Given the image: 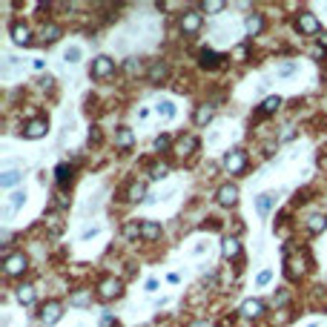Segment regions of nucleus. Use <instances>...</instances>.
<instances>
[{
	"label": "nucleus",
	"mask_w": 327,
	"mask_h": 327,
	"mask_svg": "<svg viewBox=\"0 0 327 327\" xmlns=\"http://www.w3.org/2000/svg\"><path fill=\"white\" fill-rule=\"evenodd\" d=\"M115 72V60L106 58V55H101V58L92 60V69H89V75H92L95 81H104V78H109Z\"/></svg>",
	"instance_id": "1"
},
{
	"label": "nucleus",
	"mask_w": 327,
	"mask_h": 327,
	"mask_svg": "<svg viewBox=\"0 0 327 327\" xmlns=\"http://www.w3.org/2000/svg\"><path fill=\"white\" fill-rule=\"evenodd\" d=\"M244 166H247V152L233 150V152H227V155H224V169H227V172L238 175V172H244Z\"/></svg>",
	"instance_id": "2"
},
{
	"label": "nucleus",
	"mask_w": 327,
	"mask_h": 327,
	"mask_svg": "<svg viewBox=\"0 0 327 327\" xmlns=\"http://www.w3.org/2000/svg\"><path fill=\"white\" fill-rule=\"evenodd\" d=\"M26 267H29V258L23 253H12V256L3 258V270L9 276H20V273H26Z\"/></svg>",
	"instance_id": "3"
},
{
	"label": "nucleus",
	"mask_w": 327,
	"mask_h": 327,
	"mask_svg": "<svg viewBox=\"0 0 327 327\" xmlns=\"http://www.w3.org/2000/svg\"><path fill=\"white\" fill-rule=\"evenodd\" d=\"M121 293H124V281L121 279H112V276H109V279H104L98 284V296H101V299H118Z\"/></svg>",
	"instance_id": "4"
},
{
	"label": "nucleus",
	"mask_w": 327,
	"mask_h": 327,
	"mask_svg": "<svg viewBox=\"0 0 327 327\" xmlns=\"http://www.w3.org/2000/svg\"><path fill=\"white\" fill-rule=\"evenodd\" d=\"M201 23H204L201 12H187V14H181V32H184V35H195V32L201 29Z\"/></svg>",
	"instance_id": "5"
},
{
	"label": "nucleus",
	"mask_w": 327,
	"mask_h": 327,
	"mask_svg": "<svg viewBox=\"0 0 327 327\" xmlns=\"http://www.w3.org/2000/svg\"><path fill=\"white\" fill-rule=\"evenodd\" d=\"M215 201H218L221 207H233L235 201H238V187H235V184H224V187H218Z\"/></svg>",
	"instance_id": "6"
},
{
	"label": "nucleus",
	"mask_w": 327,
	"mask_h": 327,
	"mask_svg": "<svg viewBox=\"0 0 327 327\" xmlns=\"http://www.w3.org/2000/svg\"><path fill=\"white\" fill-rule=\"evenodd\" d=\"M49 132V124H46V118H35V121H29V124H26V129H23V135L26 138H43V135H46Z\"/></svg>",
	"instance_id": "7"
},
{
	"label": "nucleus",
	"mask_w": 327,
	"mask_h": 327,
	"mask_svg": "<svg viewBox=\"0 0 327 327\" xmlns=\"http://www.w3.org/2000/svg\"><path fill=\"white\" fill-rule=\"evenodd\" d=\"M26 204V192L23 189H17V192H12L9 195V201H6V207H3V218H9V215H14V212L20 210Z\"/></svg>",
	"instance_id": "8"
},
{
	"label": "nucleus",
	"mask_w": 327,
	"mask_h": 327,
	"mask_svg": "<svg viewBox=\"0 0 327 327\" xmlns=\"http://www.w3.org/2000/svg\"><path fill=\"white\" fill-rule=\"evenodd\" d=\"M296 26H299V32H304V35H316V32H319V17L310 14V12H304V14H299Z\"/></svg>",
	"instance_id": "9"
},
{
	"label": "nucleus",
	"mask_w": 327,
	"mask_h": 327,
	"mask_svg": "<svg viewBox=\"0 0 327 327\" xmlns=\"http://www.w3.org/2000/svg\"><path fill=\"white\" fill-rule=\"evenodd\" d=\"M60 310H63L60 302H46L43 307H40V319H43L46 325H55V322L60 319Z\"/></svg>",
	"instance_id": "10"
},
{
	"label": "nucleus",
	"mask_w": 327,
	"mask_h": 327,
	"mask_svg": "<svg viewBox=\"0 0 327 327\" xmlns=\"http://www.w3.org/2000/svg\"><path fill=\"white\" fill-rule=\"evenodd\" d=\"M12 40L17 46H29L32 43V32H29V26L26 23H14L12 26Z\"/></svg>",
	"instance_id": "11"
},
{
	"label": "nucleus",
	"mask_w": 327,
	"mask_h": 327,
	"mask_svg": "<svg viewBox=\"0 0 327 327\" xmlns=\"http://www.w3.org/2000/svg\"><path fill=\"white\" fill-rule=\"evenodd\" d=\"M166 75H169V66H166L164 60H155V63L150 66V72H147V78H150V83H161L164 78H166Z\"/></svg>",
	"instance_id": "12"
},
{
	"label": "nucleus",
	"mask_w": 327,
	"mask_h": 327,
	"mask_svg": "<svg viewBox=\"0 0 327 327\" xmlns=\"http://www.w3.org/2000/svg\"><path fill=\"white\" fill-rule=\"evenodd\" d=\"M198 147V138L195 135H184V138H178V144H175V152L184 158V155H189V152Z\"/></svg>",
	"instance_id": "13"
},
{
	"label": "nucleus",
	"mask_w": 327,
	"mask_h": 327,
	"mask_svg": "<svg viewBox=\"0 0 327 327\" xmlns=\"http://www.w3.org/2000/svg\"><path fill=\"white\" fill-rule=\"evenodd\" d=\"M221 253H224V258H238L241 256V244H238V238H224Z\"/></svg>",
	"instance_id": "14"
},
{
	"label": "nucleus",
	"mask_w": 327,
	"mask_h": 327,
	"mask_svg": "<svg viewBox=\"0 0 327 327\" xmlns=\"http://www.w3.org/2000/svg\"><path fill=\"white\" fill-rule=\"evenodd\" d=\"M261 310H264V304L258 302V299H250V302L241 304V313H244L247 319H258V316H261Z\"/></svg>",
	"instance_id": "15"
},
{
	"label": "nucleus",
	"mask_w": 327,
	"mask_h": 327,
	"mask_svg": "<svg viewBox=\"0 0 327 327\" xmlns=\"http://www.w3.org/2000/svg\"><path fill=\"white\" fill-rule=\"evenodd\" d=\"M132 141H135L132 129H127V127H121V129H118V135H115L118 150H129V147H132Z\"/></svg>",
	"instance_id": "16"
},
{
	"label": "nucleus",
	"mask_w": 327,
	"mask_h": 327,
	"mask_svg": "<svg viewBox=\"0 0 327 327\" xmlns=\"http://www.w3.org/2000/svg\"><path fill=\"white\" fill-rule=\"evenodd\" d=\"M141 235H144L147 241H155V238L161 235V224H155V221H144V224H141Z\"/></svg>",
	"instance_id": "17"
},
{
	"label": "nucleus",
	"mask_w": 327,
	"mask_h": 327,
	"mask_svg": "<svg viewBox=\"0 0 327 327\" xmlns=\"http://www.w3.org/2000/svg\"><path fill=\"white\" fill-rule=\"evenodd\" d=\"M212 115H215V109H212L210 104L198 106V112H195V124H198V127H207V124L212 121Z\"/></svg>",
	"instance_id": "18"
},
{
	"label": "nucleus",
	"mask_w": 327,
	"mask_h": 327,
	"mask_svg": "<svg viewBox=\"0 0 327 327\" xmlns=\"http://www.w3.org/2000/svg\"><path fill=\"white\" fill-rule=\"evenodd\" d=\"M218 63H221V55H215L212 49H204V52H201V66H204V69H215Z\"/></svg>",
	"instance_id": "19"
},
{
	"label": "nucleus",
	"mask_w": 327,
	"mask_h": 327,
	"mask_svg": "<svg viewBox=\"0 0 327 327\" xmlns=\"http://www.w3.org/2000/svg\"><path fill=\"white\" fill-rule=\"evenodd\" d=\"M40 37H43V43H55L60 37V26L58 23H46L43 29H40Z\"/></svg>",
	"instance_id": "20"
},
{
	"label": "nucleus",
	"mask_w": 327,
	"mask_h": 327,
	"mask_svg": "<svg viewBox=\"0 0 327 327\" xmlns=\"http://www.w3.org/2000/svg\"><path fill=\"white\" fill-rule=\"evenodd\" d=\"M20 175H23L20 169H9V172H3V175H0V187H3V189H12L14 184L20 181Z\"/></svg>",
	"instance_id": "21"
},
{
	"label": "nucleus",
	"mask_w": 327,
	"mask_h": 327,
	"mask_svg": "<svg viewBox=\"0 0 327 327\" xmlns=\"http://www.w3.org/2000/svg\"><path fill=\"white\" fill-rule=\"evenodd\" d=\"M244 29L250 32V35H258V32L264 29V17H261V14H250L247 23H244Z\"/></svg>",
	"instance_id": "22"
},
{
	"label": "nucleus",
	"mask_w": 327,
	"mask_h": 327,
	"mask_svg": "<svg viewBox=\"0 0 327 327\" xmlns=\"http://www.w3.org/2000/svg\"><path fill=\"white\" fill-rule=\"evenodd\" d=\"M17 299H20V304H32L35 302V287L32 284H20L17 287Z\"/></svg>",
	"instance_id": "23"
},
{
	"label": "nucleus",
	"mask_w": 327,
	"mask_h": 327,
	"mask_svg": "<svg viewBox=\"0 0 327 327\" xmlns=\"http://www.w3.org/2000/svg\"><path fill=\"white\" fill-rule=\"evenodd\" d=\"M327 227V218L325 215H310V218H307V230H310V233H322V230H325Z\"/></svg>",
	"instance_id": "24"
},
{
	"label": "nucleus",
	"mask_w": 327,
	"mask_h": 327,
	"mask_svg": "<svg viewBox=\"0 0 327 327\" xmlns=\"http://www.w3.org/2000/svg\"><path fill=\"white\" fill-rule=\"evenodd\" d=\"M270 207H273V195H270V192H264V195H258V198H256V210H258V215H267Z\"/></svg>",
	"instance_id": "25"
},
{
	"label": "nucleus",
	"mask_w": 327,
	"mask_h": 327,
	"mask_svg": "<svg viewBox=\"0 0 327 327\" xmlns=\"http://www.w3.org/2000/svg\"><path fill=\"white\" fill-rule=\"evenodd\" d=\"M55 175H58V184H60V187H66V184L72 181V166H69V164H60L58 169H55Z\"/></svg>",
	"instance_id": "26"
},
{
	"label": "nucleus",
	"mask_w": 327,
	"mask_h": 327,
	"mask_svg": "<svg viewBox=\"0 0 327 327\" xmlns=\"http://www.w3.org/2000/svg\"><path fill=\"white\" fill-rule=\"evenodd\" d=\"M141 198H144V184H141V181H132L129 189H127V201H141Z\"/></svg>",
	"instance_id": "27"
},
{
	"label": "nucleus",
	"mask_w": 327,
	"mask_h": 327,
	"mask_svg": "<svg viewBox=\"0 0 327 327\" xmlns=\"http://www.w3.org/2000/svg\"><path fill=\"white\" fill-rule=\"evenodd\" d=\"M296 69H299V63H296V60H287V63H279V66H276V75L290 78V75H296Z\"/></svg>",
	"instance_id": "28"
},
{
	"label": "nucleus",
	"mask_w": 327,
	"mask_h": 327,
	"mask_svg": "<svg viewBox=\"0 0 327 327\" xmlns=\"http://www.w3.org/2000/svg\"><path fill=\"white\" fill-rule=\"evenodd\" d=\"M155 109H158V115H164V118H175V104H172V101H161Z\"/></svg>",
	"instance_id": "29"
},
{
	"label": "nucleus",
	"mask_w": 327,
	"mask_h": 327,
	"mask_svg": "<svg viewBox=\"0 0 327 327\" xmlns=\"http://www.w3.org/2000/svg\"><path fill=\"white\" fill-rule=\"evenodd\" d=\"M279 106H281V98H267V101L261 104V115H273Z\"/></svg>",
	"instance_id": "30"
},
{
	"label": "nucleus",
	"mask_w": 327,
	"mask_h": 327,
	"mask_svg": "<svg viewBox=\"0 0 327 327\" xmlns=\"http://www.w3.org/2000/svg\"><path fill=\"white\" fill-rule=\"evenodd\" d=\"M166 172H169V166H166V164H155V166L150 169V178H152V181H161V178H166Z\"/></svg>",
	"instance_id": "31"
},
{
	"label": "nucleus",
	"mask_w": 327,
	"mask_h": 327,
	"mask_svg": "<svg viewBox=\"0 0 327 327\" xmlns=\"http://www.w3.org/2000/svg\"><path fill=\"white\" fill-rule=\"evenodd\" d=\"M69 304H75V307H86V304H89V293H86V290H78V293L69 299Z\"/></svg>",
	"instance_id": "32"
},
{
	"label": "nucleus",
	"mask_w": 327,
	"mask_h": 327,
	"mask_svg": "<svg viewBox=\"0 0 327 327\" xmlns=\"http://www.w3.org/2000/svg\"><path fill=\"white\" fill-rule=\"evenodd\" d=\"M124 72H127L129 78H135V75L141 72V60L138 58H129L127 63H124Z\"/></svg>",
	"instance_id": "33"
},
{
	"label": "nucleus",
	"mask_w": 327,
	"mask_h": 327,
	"mask_svg": "<svg viewBox=\"0 0 327 327\" xmlns=\"http://www.w3.org/2000/svg\"><path fill=\"white\" fill-rule=\"evenodd\" d=\"M63 58H66V63H78L81 60V46H69L63 52Z\"/></svg>",
	"instance_id": "34"
},
{
	"label": "nucleus",
	"mask_w": 327,
	"mask_h": 327,
	"mask_svg": "<svg viewBox=\"0 0 327 327\" xmlns=\"http://www.w3.org/2000/svg\"><path fill=\"white\" fill-rule=\"evenodd\" d=\"M201 9L210 12V14H215V12H221L224 9V3H218V0H207V3H201Z\"/></svg>",
	"instance_id": "35"
},
{
	"label": "nucleus",
	"mask_w": 327,
	"mask_h": 327,
	"mask_svg": "<svg viewBox=\"0 0 327 327\" xmlns=\"http://www.w3.org/2000/svg\"><path fill=\"white\" fill-rule=\"evenodd\" d=\"M124 233H127V238H135V235H141V227L132 221V224H127V230H124Z\"/></svg>",
	"instance_id": "36"
},
{
	"label": "nucleus",
	"mask_w": 327,
	"mask_h": 327,
	"mask_svg": "<svg viewBox=\"0 0 327 327\" xmlns=\"http://www.w3.org/2000/svg\"><path fill=\"white\" fill-rule=\"evenodd\" d=\"M270 279H273V273H270V270H261V273H258V284H261V287H264V284H270Z\"/></svg>",
	"instance_id": "37"
},
{
	"label": "nucleus",
	"mask_w": 327,
	"mask_h": 327,
	"mask_svg": "<svg viewBox=\"0 0 327 327\" xmlns=\"http://www.w3.org/2000/svg\"><path fill=\"white\" fill-rule=\"evenodd\" d=\"M273 304H276V307H281V304H287V290H279V293H276V299H273Z\"/></svg>",
	"instance_id": "38"
},
{
	"label": "nucleus",
	"mask_w": 327,
	"mask_h": 327,
	"mask_svg": "<svg viewBox=\"0 0 327 327\" xmlns=\"http://www.w3.org/2000/svg\"><path fill=\"white\" fill-rule=\"evenodd\" d=\"M166 147H169V138H166V135H158V138H155V150H166Z\"/></svg>",
	"instance_id": "39"
},
{
	"label": "nucleus",
	"mask_w": 327,
	"mask_h": 327,
	"mask_svg": "<svg viewBox=\"0 0 327 327\" xmlns=\"http://www.w3.org/2000/svg\"><path fill=\"white\" fill-rule=\"evenodd\" d=\"M89 144H101V129L98 127L89 129Z\"/></svg>",
	"instance_id": "40"
},
{
	"label": "nucleus",
	"mask_w": 327,
	"mask_h": 327,
	"mask_svg": "<svg viewBox=\"0 0 327 327\" xmlns=\"http://www.w3.org/2000/svg\"><path fill=\"white\" fill-rule=\"evenodd\" d=\"M235 58L244 60V58H247V46H238V49H235Z\"/></svg>",
	"instance_id": "41"
},
{
	"label": "nucleus",
	"mask_w": 327,
	"mask_h": 327,
	"mask_svg": "<svg viewBox=\"0 0 327 327\" xmlns=\"http://www.w3.org/2000/svg\"><path fill=\"white\" fill-rule=\"evenodd\" d=\"M319 46L327 49V32H322V35H319Z\"/></svg>",
	"instance_id": "42"
},
{
	"label": "nucleus",
	"mask_w": 327,
	"mask_h": 327,
	"mask_svg": "<svg viewBox=\"0 0 327 327\" xmlns=\"http://www.w3.org/2000/svg\"><path fill=\"white\" fill-rule=\"evenodd\" d=\"M147 290H150V293H152V290H158V281L150 279V281H147Z\"/></svg>",
	"instance_id": "43"
},
{
	"label": "nucleus",
	"mask_w": 327,
	"mask_h": 327,
	"mask_svg": "<svg viewBox=\"0 0 327 327\" xmlns=\"http://www.w3.org/2000/svg\"><path fill=\"white\" fill-rule=\"evenodd\" d=\"M189 327H210V325H207V322H192Z\"/></svg>",
	"instance_id": "44"
},
{
	"label": "nucleus",
	"mask_w": 327,
	"mask_h": 327,
	"mask_svg": "<svg viewBox=\"0 0 327 327\" xmlns=\"http://www.w3.org/2000/svg\"><path fill=\"white\" fill-rule=\"evenodd\" d=\"M307 327H316V325H307Z\"/></svg>",
	"instance_id": "45"
}]
</instances>
